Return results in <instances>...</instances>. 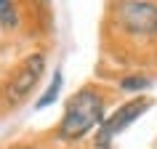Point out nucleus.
Wrapping results in <instances>:
<instances>
[{
    "instance_id": "7ed1b4c3",
    "label": "nucleus",
    "mask_w": 157,
    "mask_h": 149,
    "mask_svg": "<svg viewBox=\"0 0 157 149\" xmlns=\"http://www.w3.org/2000/svg\"><path fill=\"white\" fill-rule=\"evenodd\" d=\"M152 107V99H147V96H139V99H131L125 101L123 107L115 109V115L104 117V123L99 125V136H96V147L99 149H109V141L115 139L120 131H125L131 123H136L147 109Z\"/></svg>"
},
{
    "instance_id": "f03ea898",
    "label": "nucleus",
    "mask_w": 157,
    "mask_h": 149,
    "mask_svg": "<svg viewBox=\"0 0 157 149\" xmlns=\"http://www.w3.org/2000/svg\"><path fill=\"white\" fill-rule=\"evenodd\" d=\"M43 72H45V56H43V53L27 56L24 61L13 69V74L8 77V83L3 88L6 101H8V104H21V101L35 91V85L40 83Z\"/></svg>"
},
{
    "instance_id": "39448f33",
    "label": "nucleus",
    "mask_w": 157,
    "mask_h": 149,
    "mask_svg": "<svg viewBox=\"0 0 157 149\" xmlns=\"http://www.w3.org/2000/svg\"><path fill=\"white\" fill-rule=\"evenodd\" d=\"M61 83H64V77H61V72L56 69V72H53V80H51V85L45 88V93H43L40 99H37V104H35V107H37V109H45V107H51V104H53V101L59 99Z\"/></svg>"
},
{
    "instance_id": "f257e3e1",
    "label": "nucleus",
    "mask_w": 157,
    "mask_h": 149,
    "mask_svg": "<svg viewBox=\"0 0 157 149\" xmlns=\"http://www.w3.org/2000/svg\"><path fill=\"white\" fill-rule=\"evenodd\" d=\"M104 123V99L96 88H80L72 99L67 101L64 117L59 123V139L77 141L85 133Z\"/></svg>"
},
{
    "instance_id": "0eeeda50",
    "label": "nucleus",
    "mask_w": 157,
    "mask_h": 149,
    "mask_svg": "<svg viewBox=\"0 0 157 149\" xmlns=\"http://www.w3.org/2000/svg\"><path fill=\"white\" fill-rule=\"evenodd\" d=\"M13 21H16L13 0H0V27H11Z\"/></svg>"
},
{
    "instance_id": "423d86ee",
    "label": "nucleus",
    "mask_w": 157,
    "mask_h": 149,
    "mask_svg": "<svg viewBox=\"0 0 157 149\" xmlns=\"http://www.w3.org/2000/svg\"><path fill=\"white\" fill-rule=\"evenodd\" d=\"M149 85H152V80L149 77H144V74H128V77H123L120 80V88L128 93H139V91H147Z\"/></svg>"
},
{
    "instance_id": "20e7f679",
    "label": "nucleus",
    "mask_w": 157,
    "mask_h": 149,
    "mask_svg": "<svg viewBox=\"0 0 157 149\" xmlns=\"http://www.w3.org/2000/svg\"><path fill=\"white\" fill-rule=\"evenodd\" d=\"M117 19L123 29L131 35H139V37L157 35V6L149 0H125L117 11Z\"/></svg>"
},
{
    "instance_id": "6e6552de",
    "label": "nucleus",
    "mask_w": 157,
    "mask_h": 149,
    "mask_svg": "<svg viewBox=\"0 0 157 149\" xmlns=\"http://www.w3.org/2000/svg\"><path fill=\"white\" fill-rule=\"evenodd\" d=\"M13 149H37V147H13Z\"/></svg>"
}]
</instances>
